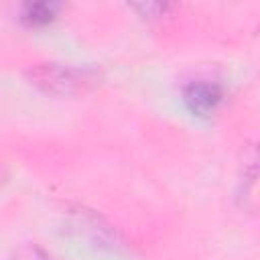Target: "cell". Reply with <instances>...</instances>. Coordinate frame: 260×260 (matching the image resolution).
Masks as SVG:
<instances>
[{"label":"cell","instance_id":"6da1fadb","mask_svg":"<svg viewBox=\"0 0 260 260\" xmlns=\"http://www.w3.org/2000/svg\"><path fill=\"white\" fill-rule=\"evenodd\" d=\"M30 85L51 95H79L100 83V73L91 67H75L65 63H37L26 69Z\"/></svg>","mask_w":260,"mask_h":260},{"label":"cell","instance_id":"7a4b0ae2","mask_svg":"<svg viewBox=\"0 0 260 260\" xmlns=\"http://www.w3.org/2000/svg\"><path fill=\"white\" fill-rule=\"evenodd\" d=\"M223 100V89L211 81H191L183 87V102L191 114L207 118Z\"/></svg>","mask_w":260,"mask_h":260},{"label":"cell","instance_id":"3957f363","mask_svg":"<svg viewBox=\"0 0 260 260\" xmlns=\"http://www.w3.org/2000/svg\"><path fill=\"white\" fill-rule=\"evenodd\" d=\"M59 8L61 6L57 2H26V4H22L18 18L24 26L37 28V26L49 24L57 16Z\"/></svg>","mask_w":260,"mask_h":260},{"label":"cell","instance_id":"277c9868","mask_svg":"<svg viewBox=\"0 0 260 260\" xmlns=\"http://www.w3.org/2000/svg\"><path fill=\"white\" fill-rule=\"evenodd\" d=\"M134 10H138L142 16H148V18H158L165 14V10L169 8L167 2H138V4H132Z\"/></svg>","mask_w":260,"mask_h":260},{"label":"cell","instance_id":"5b68a950","mask_svg":"<svg viewBox=\"0 0 260 260\" xmlns=\"http://www.w3.org/2000/svg\"><path fill=\"white\" fill-rule=\"evenodd\" d=\"M12 260H51V258H49L41 248H37V246H32V244H26V246H20V248L14 252Z\"/></svg>","mask_w":260,"mask_h":260}]
</instances>
